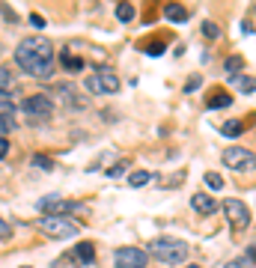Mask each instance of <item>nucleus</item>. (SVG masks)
Returning a JSON list of instances; mask_svg holds the SVG:
<instances>
[{"label": "nucleus", "instance_id": "34", "mask_svg": "<svg viewBox=\"0 0 256 268\" xmlns=\"http://www.w3.org/2000/svg\"><path fill=\"white\" fill-rule=\"evenodd\" d=\"M247 256L253 259V265H256V245H253V248H250V250H247Z\"/></svg>", "mask_w": 256, "mask_h": 268}, {"label": "nucleus", "instance_id": "4", "mask_svg": "<svg viewBox=\"0 0 256 268\" xmlns=\"http://www.w3.org/2000/svg\"><path fill=\"white\" fill-rule=\"evenodd\" d=\"M39 230L51 238H75L78 235V227L68 221V217H39Z\"/></svg>", "mask_w": 256, "mask_h": 268}, {"label": "nucleus", "instance_id": "29", "mask_svg": "<svg viewBox=\"0 0 256 268\" xmlns=\"http://www.w3.org/2000/svg\"><path fill=\"white\" fill-rule=\"evenodd\" d=\"M9 128H15V123L9 119V116H0V137H6V131Z\"/></svg>", "mask_w": 256, "mask_h": 268}, {"label": "nucleus", "instance_id": "32", "mask_svg": "<svg viewBox=\"0 0 256 268\" xmlns=\"http://www.w3.org/2000/svg\"><path fill=\"white\" fill-rule=\"evenodd\" d=\"M6 152H9V140L0 137V158H6Z\"/></svg>", "mask_w": 256, "mask_h": 268}, {"label": "nucleus", "instance_id": "10", "mask_svg": "<svg viewBox=\"0 0 256 268\" xmlns=\"http://www.w3.org/2000/svg\"><path fill=\"white\" fill-rule=\"evenodd\" d=\"M54 95H57V99H63V102H66L68 107H81V102H78V89H75V84H57V87H54Z\"/></svg>", "mask_w": 256, "mask_h": 268}, {"label": "nucleus", "instance_id": "15", "mask_svg": "<svg viewBox=\"0 0 256 268\" xmlns=\"http://www.w3.org/2000/svg\"><path fill=\"white\" fill-rule=\"evenodd\" d=\"M229 84H232V87H239L241 92H253V89H256V78H247V75H236V78H229Z\"/></svg>", "mask_w": 256, "mask_h": 268}, {"label": "nucleus", "instance_id": "3", "mask_svg": "<svg viewBox=\"0 0 256 268\" xmlns=\"http://www.w3.org/2000/svg\"><path fill=\"white\" fill-rule=\"evenodd\" d=\"M223 164L236 173H253L256 170V155L244 146H226L223 149Z\"/></svg>", "mask_w": 256, "mask_h": 268}, {"label": "nucleus", "instance_id": "11", "mask_svg": "<svg viewBox=\"0 0 256 268\" xmlns=\"http://www.w3.org/2000/svg\"><path fill=\"white\" fill-rule=\"evenodd\" d=\"M92 259H96V248H92L89 241H78V248H75V262H78V265H92Z\"/></svg>", "mask_w": 256, "mask_h": 268}, {"label": "nucleus", "instance_id": "36", "mask_svg": "<svg viewBox=\"0 0 256 268\" xmlns=\"http://www.w3.org/2000/svg\"><path fill=\"white\" fill-rule=\"evenodd\" d=\"M27 268H30V265H27Z\"/></svg>", "mask_w": 256, "mask_h": 268}, {"label": "nucleus", "instance_id": "31", "mask_svg": "<svg viewBox=\"0 0 256 268\" xmlns=\"http://www.w3.org/2000/svg\"><path fill=\"white\" fill-rule=\"evenodd\" d=\"M125 167H128L125 161H122V164H113V167L107 170V176H122V170H125Z\"/></svg>", "mask_w": 256, "mask_h": 268}, {"label": "nucleus", "instance_id": "24", "mask_svg": "<svg viewBox=\"0 0 256 268\" xmlns=\"http://www.w3.org/2000/svg\"><path fill=\"white\" fill-rule=\"evenodd\" d=\"M33 167L36 170H54V161L48 155H33Z\"/></svg>", "mask_w": 256, "mask_h": 268}, {"label": "nucleus", "instance_id": "5", "mask_svg": "<svg viewBox=\"0 0 256 268\" xmlns=\"http://www.w3.org/2000/svg\"><path fill=\"white\" fill-rule=\"evenodd\" d=\"M21 107H24V113H27L33 123H42V119H48V116H51L54 102H51V95L36 92V95H27V99L21 102Z\"/></svg>", "mask_w": 256, "mask_h": 268}, {"label": "nucleus", "instance_id": "35", "mask_svg": "<svg viewBox=\"0 0 256 268\" xmlns=\"http://www.w3.org/2000/svg\"><path fill=\"white\" fill-rule=\"evenodd\" d=\"M188 268H200V265H188Z\"/></svg>", "mask_w": 256, "mask_h": 268}, {"label": "nucleus", "instance_id": "20", "mask_svg": "<svg viewBox=\"0 0 256 268\" xmlns=\"http://www.w3.org/2000/svg\"><path fill=\"white\" fill-rule=\"evenodd\" d=\"M226 268H253V259H250L247 253H241V256H236V259H229Z\"/></svg>", "mask_w": 256, "mask_h": 268}, {"label": "nucleus", "instance_id": "33", "mask_svg": "<svg viewBox=\"0 0 256 268\" xmlns=\"http://www.w3.org/2000/svg\"><path fill=\"white\" fill-rule=\"evenodd\" d=\"M30 24H33V27H45V18L42 15H30Z\"/></svg>", "mask_w": 256, "mask_h": 268}, {"label": "nucleus", "instance_id": "13", "mask_svg": "<svg viewBox=\"0 0 256 268\" xmlns=\"http://www.w3.org/2000/svg\"><path fill=\"white\" fill-rule=\"evenodd\" d=\"M164 15L170 18L173 24H185V21L191 18V12L185 9V6H179V3H167V6H164Z\"/></svg>", "mask_w": 256, "mask_h": 268}, {"label": "nucleus", "instance_id": "30", "mask_svg": "<svg viewBox=\"0 0 256 268\" xmlns=\"http://www.w3.org/2000/svg\"><path fill=\"white\" fill-rule=\"evenodd\" d=\"M197 87H203V78H200V75H194V78H191L188 84H185V92H194Z\"/></svg>", "mask_w": 256, "mask_h": 268}, {"label": "nucleus", "instance_id": "25", "mask_svg": "<svg viewBox=\"0 0 256 268\" xmlns=\"http://www.w3.org/2000/svg\"><path fill=\"white\" fill-rule=\"evenodd\" d=\"M203 33H205V39H218V36H221V27H218L215 21H205V24H203Z\"/></svg>", "mask_w": 256, "mask_h": 268}, {"label": "nucleus", "instance_id": "26", "mask_svg": "<svg viewBox=\"0 0 256 268\" xmlns=\"http://www.w3.org/2000/svg\"><path fill=\"white\" fill-rule=\"evenodd\" d=\"M205 185H208V188H215V191H221V188H223V179L218 176V173H205Z\"/></svg>", "mask_w": 256, "mask_h": 268}, {"label": "nucleus", "instance_id": "1", "mask_svg": "<svg viewBox=\"0 0 256 268\" xmlns=\"http://www.w3.org/2000/svg\"><path fill=\"white\" fill-rule=\"evenodd\" d=\"M15 63L27 71L30 78L48 81L54 75V45L45 36H27L15 48Z\"/></svg>", "mask_w": 256, "mask_h": 268}, {"label": "nucleus", "instance_id": "17", "mask_svg": "<svg viewBox=\"0 0 256 268\" xmlns=\"http://www.w3.org/2000/svg\"><path fill=\"white\" fill-rule=\"evenodd\" d=\"M241 69H244V60H241L239 54H236V57H229V60L223 63V71H226L229 78H236V75H239Z\"/></svg>", "mask_w": 256, "mask_h": 268}, {"label": "nucleus", "instance_id": "6", "mask_svg": "<svg viewBox=\"0 0 256 268\" xmlns=\"http://www.w3.org/2000/svg\"><path fill=\"white\" fill-rule=\"evenodd\" d=\"M223 214L229 217L232 230H247V227H250V209H247L241 200H226V203H223Z\"/></svg>", "mask_w": 256, "mask_h": 268}, {"label": "nucleus", "instance_id": "7", "mask_svg": "<svg viewBox=\"0 0 256 268\" xmlns=\"http://www.w3.org/2000/svg\"><path fill=\"white\" fill-rule=\"evenodd\" d=\"M39 209L48 214V217H66L78 209V203H72V200H60V197H45V200H39Z\"/></svg>", "mask_w": 256, "mask_h": 268}, {"label": "nucleus", "instance_id": "22", "mask_svg": "<svg viewBox=\"0 0 256 268\" xmlns=\"http://www.w3.org/2000/svg\"><path fill=\"white\" fill-rule=\"evenodd\" d=\"M86 89L92 92V95H102L104 89H102V81H99V75H89L86 78Z\"/></svg>", "mask_w": 256, "mask_h": 268}, {"label": "nucleus", "instance_id": "2", "mask_svg": "<svg viewBox=\"0 0 256 268\" xmlns=\"http://www.w3.org/2000/svg\"><path fill=\"white\" fill-rule=\"evenodd\" d=\"M149 253L161 265H179V262L188 259L191 248L185 241H179V238H155L152 245H149Z\"/></svg>", "mask_w": 256, "mask_h": 268}, {"label": "nucleus", "instance_id": "19", "mask_svg": "<svg viewBox=\"0 0 256 268\" xmlns=\"http://www.w3.org/2000/svg\"><path fill=\"white\" fill-rule=\"evenodd\" d=\"M117 18H120L122 24H128V21L134 18V6H131V3H120V6H117Z\"/></svg>", "mask_w": 256, "mask_h": 268}, {"label": "nucleus", "instance_id": "16", "mask_svg": "<svg viewBox=\"0 0 256 268\" xmlns=\"http://www.w3.org/2000/svg\"><path fill=\"white\" fill-rule=\"evenodd\" d=\"M241 131H244V123H241V119H226V123L221 125L223 137H239Z\"/></svg>", "mask_w": 256, "mask_h": 268}, {"label": "nucleus", "instance_id": "28", "mask_svg": "<svg viewBox=\"0 0 256 268\" xmlns=\"http://www.w3.org/2000/svg\"><path fill=\"white\" fill-rule=\"evenodd\" d=\"M146 54H149V57H161V54H164V42H152V45H146Z\"/></svg>", "mask_w": 256, "mask_h": 268}, {"label": "nucleus", "instance_id": "23", "mask_svg": "<svg viewBox=\"0 0 256 268\" xmlns=\"http://www.w3.org/2000/svg\"><path fill=\"white\" fill-rule=\"evenodd\" d=\"M9 87H12V71L6 66H0V92H6Z\"/></svg>", "mask_w": 256, "mask_h": 268}, {"label": "nucleus", "instance_id": "12", "mask_svg": "<svg viewBox=\"0 0 256 268\" xmlns=\"http://www.w3.org/2000/svg\"><path fill=\"white\" fill-rule=\"evenodd\" d=\"M229 105H232V95H229L226 89H212V92H208V102H205V107L218 110V107H229Z\"/></svg>", "mask_w": 256, "mask_h": 268}, {"label": "nucleus", "instance_id": "21", "mask_svg": "<svg viewBox=\"0 0 256 268\" xmlns=\"http://www.w3.org/2000/svg\"><path fill=\"white\" fill-rule=\"evenodd\" d=\"M60 60H63V66H66V69H84V60H81V57H72V54H63Z\"/></svg>", "mask_w": 256, "mask_h": 268}, {"label": "nucleus", "instance_id": "9", "mask_svg": "<svg viewBox=\"0 0 256 268\" xmlns=\"http://www.w3.org/2000/svg\"><path fill=\"white\" fill-rule=\"evenodd\" d=\"M191 206H194V212H200V214H215L218 212V203H215V197L212 194H194L191 197Z\"/></svg>", "mask_w": 256, "mask_h": 268}, {"label": "nucleus", "instance_id": "14", "mask_svg": "<svg viewBox=\"0 0 256 268\" xmlns=\"http://www.w3.org/2000/svg\"><path fill=\"white\" fill-rule=\"evenodd\" d=\"M96 75H99V81H102L104 92H117V89H120V78H117L110 69H102V71H96Z\"/></svg>", "mask_w": 256, "mask_h": 268}, {"label": "nucleus", "instance_id": "18", "mask_svg": "<svg viewBox=\"0 0 256 268\" xmlns=\"http://www.w3.org/2000/svg\"><path fill=\"white\" fill-rule=\"evenodd\" d=\"M128 182H131L134 188H140V185H149V182H152V173H149V170H134V173L128 176Z\"/></svg>", "mask_w": 256, "mask_h": 268}, {"label": "nucleus", "instance_id": "8", "mask_svg": "<svg viewBox=\"0 0 256 268\" xmlns=\"http://www.w3.org/2000/svg\"><path fill=\"white\" fill-rule=\"evenodd\" d=\"M117 268H146V250L140 248H120L113 253Z\"/></svg>", "mask_w": 256, "mask_h": 268}, {"label": "nucleus", "instance_id": "27", "mask_svg": "<svg viewBox=\"0 0 256 268\" xmlns=\"http://www.w3.org/2000/svg\"><path fill=\"white\" fill-rule=\"evenodd\" d=\"M9 238H12V227L0 217V241H9Z\"/></svg>", "mask_w": 256, "mask_h": 268}]
</instances>
